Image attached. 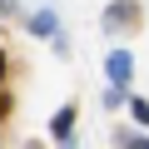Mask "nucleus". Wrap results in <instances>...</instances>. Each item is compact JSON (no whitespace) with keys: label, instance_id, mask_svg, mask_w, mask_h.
I'll return each instance as SVG.
<instances>
[{"label":"nucleus","instance_id":"39448f33","mask_svg":"<svg viewBox=\"0 0 149 149\" xmlns=\"http://www.w3.org/2000/svg\"><path fill=\"white\" fill-rule=\"evenodd\" d=\"M35 35H55V15H35Z\"/></svg>","mask_w":149,"mask_h":149},{"label":"nucleus","instance_id":"423d86ee","mask_svg":"<svg viewBox=\"0 0 149 149\" xmlns=\"http://www.w3.org/2000/svg\"><path fill=\"white\" fill-rule=\"evenodd\" d=\"M129 149H149V139H144V134H134V139H129Z\"/></svg>","mask_w":149,"mask_h":149},{"label":"nucleus","instance_id":"6e6552de","mask_svg":"<svg viewBox=\"0 0 149 149\" xmlns=\"http://www.w3.org/2000/svg\"><path fill=\"white\" fill-rule=\"evenodd\" d=\"M0 80H5V50H0Z\"/></svg>","mask_w":149,"mask_h":149},{"label":"nucleus","instance_id":"20e7f679","mask_svg":"<svg viewBox=\"0 0 149 149\" xmlns=\"http://www.w3.org/2000/svg\"><path fill=\"white\" fill-rule=\"evenodd\" d=\"M129 114H134V124H149V100H129Z\"/></svg>","mask_w":149,"mask_h":149},{"label":"nucleus","instance_id":"7ed1b4c3","mask_svg":"<svg viewBox=\"0 0 149 149\" xmlns=\"http://www.w3.org/2000/svg\"><path fill=\"white\" fill-rule=\"evenodd\" d=\"M50 129H55V139H65V134L74 129V104H65V109L55 114V124H50Z\"/></svg>","mask_w":149,"mask_h":149},{"label":"nucleus","instance_id":"f03ea898","mask_svg":"<svg viewBox=\"0 0 149 149\" xmlns=\"http://www.w3.org/2000/svg\"><path fill=\"white\" fill-rule=\"evenodd\" d=\"M134 15H139V10L129 5V0H119V5H109V10H104V25H119V20H134Z\"/></svg>","mask_w":149,"mask_h":149},{"label":"nucleus","instance_id":"0eeeda50","mask_svg":"<svg viewBox=\"0 0 149 149\" xmlns=\"http://www.w3.org/2000/svg\"><path fill=\"white\" fill-rule=\"evenodd\" d=\"M5 114H10V100H5V95H0V119H5Z\"/></svg>","mask_w":149,"mask_h":149},{"label":"nucleus","instance_id":"f257e3e1","mask_svg":"<svg viewBox=\"0 0 149 149\" xmlns=\"http://www.w3.org/2000/svg\"><path fill=\"white\" fill-rule=\"evenodd\" d=\"M104 70H109V80H114V85H129V74H134V60H129L124 50H114Z\"/></svg>","mask_w":149,"mask_h":149}]
</instances>
